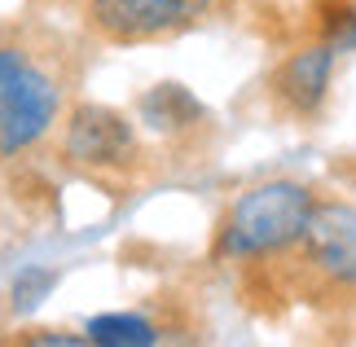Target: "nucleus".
<instances>
[{
	"label": "nucleus",
	"mask_w": 356,
	"mask_h": 347,
	"mask_svg": "<svg viewBox=\"0 0 356 347\" xmlns=\"http://www.w3.org/2000/svg\"><path fill=\"white\" fill-rule=\"evenodd\" d=\"M136 154L132 123L111 106H75L62 132V159L88 172H119Z\"/></svg>",
	"instance_id": "5"
},
{
	"label": "nucleus",
	"mask_w": 356,
	"mask_h": 347,
	"mask_svg": "<svg viewBox=\"0 0 356 347\" xmlns=\"http://www.w3.org/2000/svg\"><path fill=\"white\" fill-rule=\"evenodd\" d=\"M62 115V88L18 45H0V159L31 150Z\"/></svg>",
	"instance_id": "3"
},
{
	"label": "nucleus",
	"mask_w": 356,
	"mask_h": 347,
	"mask_svg": "<svg viewBox=\"0 0 356 347\" xmlns=\"http://www.w3.org/2000/svg\"><path fill=\"white\" fill-rule=\"evenodd\" d=\"M88 343H102V347H149L159 343V325L149 316H136V312H106V316H92L84 325Z\"/></svg>",
	"instance_id": "8"
},
{
	"label": "nucleus",
	"mask_w": 356,
	"mask_h": 347,
	"mask_svg": "<svg viewBox=\"0 0 356 347\" xmlns=\"http://www.w3.org/2000/svg\"><path fill=\"white\" fill-rule=\"evenodd\" d=\"M136 115L154 132H185L202 119V106L194 102V92L181 88V84H154L136 102Z\"/></svg>",
	"instance_id": "7"
},
{
	"label": "nucleus",
	"mask_w": 356,
	"mask_h": 347,
	"mask_svg": "<svg viewBox=\"0 0 356 347\" xmlns=\"http://www.w3.org/2000/svg\"><path fill=\"white\" fill-rule=\"evenodd\" d=\"M304 286L334 299H356V207L343 198H317L308 229L286 255Z\"/></svg>",
	"instance_id": "2"
},
{
	"label": "nucleus",
	"mask_w": 356,
	"mask_h": 347,
	"mask_svg": "<svg viewBox=\"0 0 356 347\" xmlns=\"http://www.w3.org/2000/svg\"><path fill=\"white\" fill-rule=\"evenodd\" d=\"M211 0H88L92 26L115 40V45H136V40H159L189 26L207 13Z\"/></svg>",
	"instance_id": "6"
},
{
	"label": "nucleus",
	"mask_w": 356,
	"mask_h": 347,
	"mask_svg": "<svg viewBox=\"0 0 356 347\" xmlns=\"http://www.w3.org/2000/svg\"><path fill=\"white\" fill-rule=\"evenodd\" d=\"M53 286H58V273H53L49 264H26V268H18V277H13V286H9V308L18 316L35 312L40 303L53 295Z\"/></svg>",
	"instance_id": "9"
},
{
	"label": "nucleus",
	"mask_w": 356,
	"mask_h": 347,
	"mask_svg": "<svg viewBox=\"0 0 356 347\" xmlns=\"http://www.w3.org/2000/svg\"><path fill=\"white\" fill-rule=\"evenodd\" d=\"M334 62H339V49L321 35L286 53L268 75V97H273V106H277V115L295 119V123L317 119L325 110V102H330Z\"/></svg>",
	"instance_id": "4"
},
{
	"label": "nucleus",
	"mask_w": 356,
	"mask_h": 347,
	"mask_svg": "<svg viewBox=\"0 0 356 347\" xmlns=\"http://www.w3.org/2000/svg\"><path fill=\"white\" fill-rule=\"evenodd\" d=\"M317 207V189L304 180H264L238 193L216 229L211 255L229 264L246 259H277L299 242L308 229V216Z\"/></svg>",
	"instance_id": "1"
}]
</instances>
